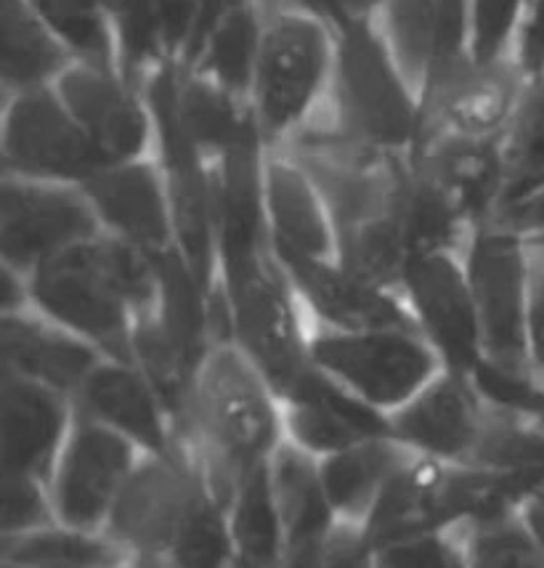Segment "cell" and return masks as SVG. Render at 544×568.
I'll list each match as a JSON object with an SVG mask.
<instances>
[{
    "instance_id": "cell-28",
    "label": "cell",
    "mask_w": 544,
    "mask_h": 568,
    "mask_svg": "<svg viewBox=\"0 0 544 568\" xmlns=\"http://www.w3.org/2000/svg\"><path fill=\"white\" fill-rule=\"evenodd\" d=\"M72 62L30 0H0V83L19 93L53 85Z\"/></svg>"
},
{
    "instance_id": "cell-44",
    "label": "cell",
    "mask_w": 544,
    "mask_h": 568,
    "mask_svg": "<svg viewBox=\"0 0 544 568\" xmlns=\"http://www.w3.org/2000/svg\"><path fill=\"white\" fill-rule=\"evenodd\" d=\"M118 568H168L165 564H160V560H149V558H128L125 564L118 566Z\"/></svg>"
},
{
    "instance_id": "cell-23",
    "label": "cell",
    "mask_w": 544,
    "mask_h": 568,
    "mask_svg": "<svg viewBox=\"0 0 544 568\" xmlns=\"http://www.w3.org/2000/svg\"><path fill=\"white\" fill-rule=\"evenodd\" d=\"M500 139V136H496ZM496 139H462L427 133L412 160L452 197L471 229L500 211V149Z\"/></svg>"
},
{
    "instance_id": "cell-19",
    "label": "cell",
    "mask_w": 544,
    "mask_h": 568,
    "mask_svg": "<svg viewBox=\"0 0 544 568\" xmlns=\"http://www.w3.org/2000/svg\"><path fill=\"white\" fill-rule=\"evenodd\" d=\"M80 189L104 234L144 250L152 258L173 250L168 189L154 158L101 168Z\"/></svg>"
},
{
    "instance_id": "cell-40",
    "label": "cell",
    "mask_w": 544,
    "mask_h": 568,
    "mask_svg": "<svg viewBox=\"0 0 544 568\" xmlns=\"http://www.w3.org/2000/svg\"><path fill=\"white\" fill-rule=\"evenodd\" d=\"M494 221L505 223V226L513 229V232H518L521 236H526V240L544 236V189L536 194V197L523 202L521 207H515V211H510L507 215H502V219H494Z\"/></svg>"
},
{
    "instance_id": "cell-48",
    "label": "cell",
    "mask_w": 544,
    "mask_h": 568,
    "mask_svg": "<svg viewBox=\"0 0 544 568\" xmlns=\"http://www.w3.org/2000/svg\"><path fill=\"white\" fill-rule=\"evenodd\" d=\"M0 186H3V179H0Z\"/></svg>"
},
{
    "instance_id": "cell-42",
    "label": "cell",
    "mask_w": 544,
    "mask_h": 568,
    "mask_svg": "<svg viewBox=\"0 0 544 568\" xmlns=\"http://www.w3.org/2000/svg\"><path fill=\"white\" fill-rule=\"evenodd\" d=\"M324 542V539H322ZM319 542V545H322ZM319 545L301 547V550H288L284 558L279 560L274 568H324L322 558H319Z\"/></svg>"
},
{
    "instance_id": "cell-29",
    "label": "cell",
    "mask_w": 544,
    "mask_h": 568,
    "mask_svg": "<svg viewBox=\"0 0 544 568\" xmlns=\"http://www.w3.org/2000/svg\"><path fill=\"white\" fill-rule=\"evenodd\" d=\"M226 531L236 568H274L288 552L266 468L250 473L226 505Z\"/></svg>"
},
{
    "instance_id": "cell-16",
    "label": "cell",
    "mask_w": 544,
    "mask_h": 568,
    "mask_svg": "<svg viewBox=\"0 0 544 568\" xmlns=\"http://www.w3.org/2000/svg\"><path fill=\"white\" fill-rule=\"evenodd\" d=\"M393 436L412 455L446 465L471 463L486 420V404L471 377L441 369L420 394L385 417Z\"/></svg>"
},
{
    "instance_id": "cell-46",
    "label": "cell",
    "mask_w": 544,
    "mask_h": 568,
    "mask_svg": "<svg viewBox=\"0 0 544 568\" xmlns=\"http://www.w3.org/2000/svg\"><path fill=\"white\" fill-rule=\"evenodd\" d=\"M532 242V245H540V247H544V236H536V240H528Z\"/></svg>"
},
{
    "instance_id": "cell-9",
    "label": "cell",
    "mask_w": 544,
    "mask_h": 568,
    "mask_svg": "<svg viewBox=\"0 0 544 568\" xmlns=\"http://www.w3.org/2000/svg\"><path fill=\"white\" fill-rule=\"evenodd\" d=\"M107 165L53 85L11 101L0 133V168L27 181L83 186Z\"/></svg>"
},
{
    "instance_id": "cell-21",
    "label": "cell",
    "mask_w": 544,
    "mask_h": 568,
    "mask_svg": "<svg viewBox=\"0 0 544 568\" xmlns=\"http://www.w3.org/2000/svg\"><path fill=\"white\" fill-rule=\"evenodd\" d=\"M74 417L72 398L51 385L19 377L0 385V465L51 481Z\"/></svg>"
},
{
    "instance_id": "cell-13",
    "label": "cell",
    "mask_w": 544,
    "mask_h": 568,
    "mask_svg": "<svg viewBox=\"0 0 544 568\" xmlns=\"http://www.w3.org/2000/svg\"><path fill=\"white\" fill-rule=\"evenodd\" d=\"M97 234L99 221L80 186L27 179L0 186V258L22 274Z\"/></svg>"
},
{
    "instance_id": "cell-7",
    "label": "cell",
    "mask_w": 544,
    "mask_h": 568,
    "mask_svg": "<svg viewBox=\"0 0 544 568\" xmlns=\"http://www.w3.org/2000/svg\"><path fill=\"white\" fill-rule=\"evenodd\" d=\"M311 364L385 417L404 407L444 369L414 327L362 333L311 329Z\"/></svg>"
},
{
    "instance_id": "cell-22",
    "label": "cell",
    "mask_w": 544,
    "mask_h": 568,
    "mask_svg": "<svg viewBox=\"0 0 544 568\" xmlns=\"http://www.w3.org/2000/svg\"><path fill=\"white\" fill-rule=\"evenodd\" d=\"M282 428L284 442L324 459L366 438L383 436L387 420L314 367L301 388L282 402Z\"/></svg>"
},
{
    "instance_id": "cell-43",
    "label": "cell",
    "mask_w": 544,
    "mask_h": 568,
    "mask_svg": "<svg viewBox=\"0 0 544 568\" xmlns=\"http://www.w3.org/2000/svg\"><path fill=\"white\" fill-rule=\"evenodd\" d=\"M248 3H255V0H205V17H202V27H200V36H197V40L202 38V32H205L218 17H223V13L240 9V6H248ZM197 40H194V45H197ZM194 45H192V49H194ZM187 57H189V53H187Z\"/></svg>"
},
{
    "instance_id": "cell-49",
    "label": "cell",
    "mask_w": 544,
    "mask_h": 568,
    "mask_svg": "<svg viewBox=\"0 0 544 568\" xmlns=\"http://www.w3.org/2000/svg\"><path fill=\"white\" fill-rule=\"evenodd\" d=\"M0 558H3V552H0Z\"/></svg>"
},
{
    "instance_id": "cell-47",
    "label": "cell",
    "mask_w": 544,
    "mask_h": 568,
    "mask_svg": "<svg viewBox=\"0 0 544 568\" xmlns=\"http://www.w3.org/2000/svg\"><path fill=\"white\" fill-rule=\"evenodd\" d=\"M0 110H3V93H0Z\"/></svg>"
},
{
    "instance_id": "cell-37",
    "label": "cell",
    "mask_w": 544,
    "mask_h": 568,
    "mask_svg": "<svg viewBox=\"0 0 544 568\" xmlns=\"http://www.w3.org/2000/svg\"><path fill=\"white\" fill-rule=\"evenodd\" d=\"M528 242V240H526ZM532 295H528V362L544 383V247L532 245Z\"/></svg>"
},
{
    "instance_id": "cell-6",
    "label": "cell",
    "mask_w": 544,
    "mask_h": 568,
    "mask_svg": "<svg viewBox=\"0 0 544 568\" xmlns=\"http://www.w3.org/2000/svg\"><path fill=\"white\" fill-rule=\"evenodd\" d=\"M229 311V346L261 372L274 394L288 398L314 372L311 324L274 253L218 282Z\"/></svg>"
},
{
    "instance_id": "cell-15",
    "label": "cell",
    "mask_w": 544,
    "mask_h": 568,
    "mask_svg": "<svg viewBox=\"0 0 544 568\" xmlns=\"http://www.w3.org/2000/svg\"><path fill=\"white\" fill-rule=\"evenodd\" d=\"M276 263L288 274L311 329L362 333V329L414 327L399 290L362 280L338 258H276Z\"/></svg>"
},
{
    "instance_id": "cell-33",
    "label": "cell",
    "mask_w": 544,
    "mask_h": 568,
    "mask_svg": "<svg viewBox=\"0 0 544 568\" xmlns=\"http://www.w3.org/2000/svg\"><path fill=\"white\" fill-rule=\"evenodd\" d=\"M528 0H465V49L475 64L507 62Z\"/></svg>"
},
{
    "instance_id": "cell-3",
    "label": "cell",
    "mask_w": 544,
    "mask_h": 568,
    "mask_svg": "<svg viewBox=\"0 0 544 568\" xmlns=\"http://www.w3.org/2000/svg\"><path fill=\"white\" fill-rule=\"evenodd\" d=\"M282 442V398L234 346H215L197 372L183 446L223 510L236 486L266 468Z\"/></svg>"
},
{
    "instance_id": "cell-34",
    "label": "cell",
    "mask_w": 544,
    "mask_h": 568,
    "mask_svg": "<svg viewBox=\"0 0 544 568\" xmlns=\"http://www.w3.org/2000/svg\"><path fill=\"white\" fill-rule=\"evenodd\" d=\"M57 524L49 481L0 465V539H13Z\"/></svg>"
},
{
    "instance_id": "cell-2",
    "label": "cell",
    "mask_w": 544,
    "mask_h": 568,
    "mask_svg": "<svg viewBox=\"0 0 544 568\" xmlns=\"http://www.w3.org/2000/svg\"><path fill=\"white\" fill-rule=\"evenodd\" d=\"M104 531L133 558L160 560L168 568H236L226 510L189 446L141 457Z\"/></svg>"
},
{
    "instance_id": "cell-32",
    "label": "cell",
    "mask_w": 544,
    "mask_h": 568,
    "mask_svg": "<svg viewBox=\"0 0 544 568\" xmlns=\"http://www.w3.org/2000/svg\"><path fill=\"white\" fill-rule=\"evenodd\" d=\"M462 568H544V550L521 516L457 531Z\"/></svg>"
},
{
    "instance_id": "cell-14",
    "label": "cell",
    "mask_w": 544,
    "mask_h": 568,
    "mask_svg": "<svg viewBox=\"0 0 544 568\" xmlns=\"http://www.w3.org/2000/svg\"><path fill=\"white\" fill-rule=\"evenodd\" d=\"M523 88V74L513 59L500 64H475L471 53L449 59L427 74L420 88L427 133L462 139H496ZM423 136V139H425Z\"/></svg>"
},
{
    "instance_id": "cell-11",
    "label": "cell",
    "mask_w": 544,
    "mask_h": 568,
    "mask_svg": "<svg viewBox=\"0 0 544 568\" xmlns=\"http://www.w3.org/2000/svg\"><path fill=\"white\" fill-rule=\"evenodd\" d=\"M141 457L131 442L74 412L49 481L57 524L104 531Z\"/></svg>"
},
{
    "instance_id": "cell-45",
    "label": "cell",
    "mask_w": 544,
    "mask_h": 568,
    "mask_svg": "<svg viewBox=\"0 0 544 568\" xmlns=\"http://www.w3.org/2000/svg\"><path fill=\"white\" fill-rule=\"evenodd\" d=\"M0 552H3V550H0ZM0 568H19V566L9 564V560H6V558H0Z\"/></svg>"
},
{
    "instance_id": "cell-10",
    "label": "cell",
    "mask_w": 544,
    "mask_h": 568,
    "mask_svg": "<svg viewBox=\"0 0 544 568\" xmlns=\"http://www.w3.org/2000/svg\"><path fill=\"white\" fill-rule=\"evenodd\" d=\"M399 295L441 367L471 375L484 358V343L460 250L412 255Z\"/></svg>"
},
{
    "instance_id": "cell-12",
    "label": "cell",
    "mask_w": 544,
    "mask_h": 568,
    "mask_svg": "<svg viewBox=\"0 0 544 568\" xmlns=\"http://www.w3.org/2000/svg\"><path fill=\"white\" fill-rule=\"evenodd\" d=\"M53 91L109 165L154 154V120L144 85L125 78L118 64L72 62Z\"/></svg>"
},
{
    "instance_id": "cell-25",
    "label": "cell",
    "mask_w": 544,
    "mask_h": 568,
    "mask_svg": "<svg viewBox=\"0 0 544 568\" xmlns=\"http://www.w3.org/2000/svg\"><path fill=\"white\" fill-rule=\"evenodd\" d=\"M269 484L282 520L288 550L314 547L338 524L335 510L326 499L319 459L282 442L269 459Z\"/></svg>"
},
{
    "instance_id": "cell-17",
    "label": "cell",
    "mask_w": 544,
    "mask_h": 568,
    "mask_svg": "<svg viewBox=\"0 0 544 568\" xmlns=\"http://www.w3.org/2000/svg\"><path fill=\"white\" fill-rule=\"evenodd\" d=\"M72 407L131 442L144 457L173 455L183 446L158 390L133 362L101 356L74 388Z\"/></svg>"
},
{
    "instance_id": "cell-24",
    "label": "cell",
    "mask_w": 544,
    "mask_h": 568,
    "mask_svg": "<svg viewBox=\"0 0 544 568\" xmlns=\"http://www.w3.org/2000/svg\"><path fill=\"white\" fill-rule=\"evenodd\" d=\"M412 457L417 455L383 433V436L353 444L338 455L319 459L326 499L338 520L364 524L387 481Z\"/></svg>"
},
{
    "instance_id": "cell-39",
    "label": "cell",
    "mask_w": 544,
    "mask_h": 568,
    "mask_svg": "<svg viewBox=\"0 0 544 568\" xmlns=\"http://www.w3.org/2000/svg\"><path fill=\"white\" fill-rule=\"evenodd\" d=\"M30 303V284L27 274L13 268L9 261L0 258V316H19Z\"/></svg>"
},
{
    "instance_id": "cell-4",
    "label": "cell",
    "mask_w": 544,
    "mask_h": 568,
    "mask_svg": "<svg viewBox=\"0 0 544 568\" xmlns=\"http://www.w3.org/2000/svg\"><path fill=\"white\" fill-rule=\"evenodd\" d=\"M314 128L338 144L385 160H410L423 144V99L375 19L335 30L330 91Z\"/></svg>"
},
{
    "instance_id": "cell-36",
    "label": "cell",
    "mask_w": 544,
    "mask_h": 568,
    "mask_svg": "<svg viewBox=\"0 0 544 568\" xmlns=\"http://www.w3.org/2000/svg\"><path fill=\"white\" fill-rule=\"evenodd\" d=\"M510 59H513L515 70L523 74V80L544 74V0L526 3Z\"/></svg>"
},
{
    "instance_id": "cell-31",
    "label": "cell",
    "mask_w": 544,
    "mask_h": 568,
    "mask_svg": "<svg viewBox=\"0 0 544 568\" xmlns=\"http://www.w3.org/2000/svg\"><path fill=\"white\" fill-rule=\"evenodd\" d=\"M74 62L118 64L112 0H30Z\"/></svg>"
},
{
    "instance_id": "cell-35",
    "label": "cell",
    "mask_w": 544,
    "mask_h": 568,
    "mask_svg": "<svg viewBox=\"0 0 544 568\" xmlns=\"http://www.w3.org/2000/svg\"><path fill=\"white\" fill-rule=\"evenodd\" d=\"M377 568H462L460 539L452 531H431L375 547Z\"/></svg>"
},
{
    "instance_id": "cell-41",
    "label": "cell",
    "mask_w": 544,
    "mask_h": 568,
    "mask_svg": "<svg viewBox=\"0 0 544 568\" xmlns=\"http://www.w3.org/2000/svg\"><path fill=\"white\" fill-rule=\"evenodd\" d=\"M518 516L523 520V526L528 529V534L534 537V542L544 550V486L521 505Z\"/></svg>"
},
{
    "instance_id": "cell-5",
    "label": "cell",
    "mask_w": 544,
    "mask_h": 568,
    "mask_svg": "<svg viewBox=\"0 0 544 568\" xmlns=\"http://www.w3.org/2000/svg\"><path fill=\"white\" fill-rule=\"evenodd\" d=\"M332 64L335 30L330 24L295 6L266 3L248 104L269 152L290 146L319 123Z\"/></svg>"
},
{
    "instance_id": "cell-18",
    "label": "cell",
    "mask_w": 544,
    "mask_h": 568,
    "mask_svg": "<svg viewBox=\"0 0 544 568\" xmlns=\"http://www.w3.org/2000/svg\"><path fill=\"white\" fill-rule=\"evenodd\" d=\"M269 149L261 136L223 154L213 168L215 255L218 282L244 272L271 253L266 202H263V165Z\"/></svg>"
},
{
    "instance_id": "cell-26",
    "label": "cell",
    "mask_w": 544,
    "mask_h": 568,
    "mask_svg": "<svg viewBox=\"0 0 544 568\" xmlns=\"http://www.w3.org/2000/svg\"><path fill=\"white\" fill-rule=\"evenodd\" d=\"M500 211L496 219L544 189V74L523 80L500 139Z\"/></svg>"
},
{
    "instance_id": "cell-8",
    "label": "cell",
    "mask_w": 544,
    "mask_h": 568,
    "mask_svg": "<svg viewBox=\"0 0 544 568\" xmlns=\"http://www.w3.org/2000/svg\"><path fill=\"white\" fill-rule=\"evenodd\" d=\"M460 253L478 314L484 358L502 367L532 369L528 362L532 250L526 236L513 232L505 223L488 221L467 234Z\"/></svg>"
},
{
    "instance_id": "cell-1",
    "label": "cell",
    "mask_w": 544,
    "mask_h": 568,
    "mask_svg": "<svg viewBox=\"0 0 544 568\" xmlns=\"http://www.w3.org/2000/svg\"><path fill=\"white\" fill-rule=\"evenodd\" d=\"M27 284L40 320L99 356L131 362L135 322L154 306L158 266L144 250L101 232L40 263Z\"/></svg>"
},
{
    "instance_id": "cell-30",
    "label": "cell",
    "mask_w": 544,
    "mask_h": 568,
    "mask_svg": "<svg viewBox=\"0 0 544 568\" xmlns=\"http://www.w3.org/2000/svg\"><path fill=\"white\" fill-rule=\"evenodd\" d=\"M0 550L19 568H118L131 558L107 531L51 524L13 539H0Z\"/></svg>"
},
{
    "instance_id": "cell-20",
    "label": "cell",
    "mask_w": 544,
    "mask_h": 568,
    "mask_svg": "<svg viewBox=\"0 0 544 568\" xmlns=\"http://www.w3.org/2000/svg\"><path fill=\"white\" fill-rule=\"evenodd\" d=\"M263 202L271 253L276 258H335L338 236L330 205L295 154L284 149L266 154Z\"/></svg>"
},
{
    "instance_id": "cell-27",
    "label": "cell",
    "mask_w": 544,
    "mask_h": 568,
    "mask_svg": "<svg viewBox=\"0 0 544 568\" xmlns=\"http://www.w3.org/2000/svg\"><path fill=\"white\" fill-rule=\"evenodd\" d=\"M263 22H266L263 0L223 13L202 32V38L197 40V45L181 64L202 74L210 83L221 85L223 91L248 101L258 51H261Z\"/></svg>"
},
{
    "instance_id": "cell-38",
    "label": "cell",
    "mask_w": 544,
    "mask_h": 568,
    "mask_svg": "<svg viewBox=\"0 0 544 568\" xmlns=\"http://www.w3.org/2000/svg\"><path fill=\"white\" fill-rule=\"evenodd\" d=\"M274 3L295 6V9L314 13L322 22L330 24L332 30H340V27L377 19L383 0H274Z\"/></svg>"
}]
</instances>
